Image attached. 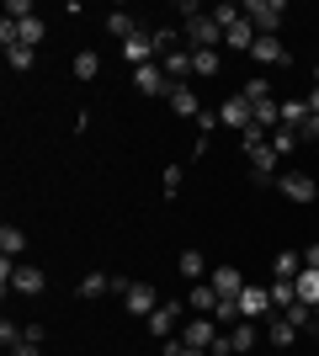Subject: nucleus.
Masks as SVG:
<instances>
[{"label":"nucleus","mask_w":319,"mask_h":356,"mask_svg":"<svg viewBox=\"0 0 319 356\" xmlns=\"http://www.w3.org/2000/svg\"><path fill=\"white\" fill-rule=\"evenodd\" d=\"M213 16H218V27H224V48H234V54H250V48H256L261 32L250 27V16H245L240 6H213Z\"/></svg>","instance_id":"nucleus-1"},{"label":"nucleus","mask_w":319,"mask_h":356,"mask_svg":"<svg viewBox=\"0 0 319 356\" xmlns=\"http://www.w3.org/2000/svg\"><path fill=\"white\" fill-rule=\"evenodd\" d=\"M48 287V277L27 261H0V293H22V298H38Z\"/></svg>","instance_id":"nucleus-2"},{"label":"nucleus","mask_w":319,"mask_h":356,"mask_svg":"<svg viewBox=\"0 0 319 356\" xmlns=\"http://www.w3.org/2000/svg\"><path fill=\"white\" fill-rule=\"evenodd\" d=\"M240 11L250 16V27H256V32L277 38V27H282V16H288V6H282V0H245Z\"/></svg>","instance_id":"nucleus-3"},{"label":"nucleus","mask_w":319,"mask_h":356,"mask_svg":"<svg viewBox=\"0 0 319 356\" xmlns=\"http://www.w3.org/2000/svg\"><path fill=\"white\" fill-rule=\"evenodd\" d=\"M240 319H277V309H272V293L261 282H245V293H240Z\"/></svg>","instance_id":"nucleus-4"},{"label":"nucleus","mask_w":319,"mask_h":356,"mask_svg":"<svg viewBox=\"0 0 319 356\" xmlns=\"http://www.w3.org/2000/svg\"><path fill=\"white\" fill-rule=\"evenodd\" d=\"M218 335H224V330H218V319H208V314H192V319H186V330H181V341L197 346V351H213V346H218Z\"/></svg>","instance_id":"nucleus-5"},{"label":"nucleus","mask_w":319,"mask_h":356,"mask_svg":"<svg viewBox=\"0 0 319 356\" xmlns=\"http://www.w3.org/2000/svg\"><path fill=\"white\" fill-rule=\"evenodd\" d=\"M224 43V27H218V16H197V22H186V48H218Z\"/></svg>","instance_id":"nucleus-6"},{"label":"nucleus","mask_w":319,"mask_h":356,"mask_svg":"<svg viewBox=\"0 0 319 356\" xmlns=\"http://www.w3.org/2000/svg\"><path fill=\"white\" fill-rule=\"evenodd\" d=\"M277 186H282V197H288V202H298V208L319 202V186L304 176V170H288V176H277Z\"/></svg>","instance_id":"nucleus-7"},{"label":"nucleus","mask_w":319,"mask_h":356,"mask_svg":"<svg viewBox=\"0 0 319 356\" xmlns=\"http://www.w3.org/2000/svg\"><path fill=\"white\" fill-rule=\"evenodd\" d=\"M122 309L138 314V319H149V314L160 309V293H154L149 282H128V293H122Z\"/></svg>","instance_id":"nucleus-8"},{"label":"nucleus","mask_w":319,"mask_h":356,"mask_svg":"<svg viewBox=\"0 0 319 356\" xmlns=\"http://www.w3.org/2000/svg\"><path fill=\"white\" fill-rule=\"evenodd\" d=\"M144 325H149L154 341H170V335H176V325H181V303H165V298H160V309H154Z\"/></svg>","instance_id":"nucleus-9"},{"label":"nucleus","mask_w":319,"mask_h":356,"mask_svg":"<svg viewBox=\"0 0 319 356\" xmlns=\"http://www.w3.org/2000/svg\"><path fill=\"white\" fill-rule=\"evenodd\" d=\"M122 59L133 64V70H144V64H160V54H154V38L144 27L133 32V38H128V43H122Z\"/></svg>","instance_id":"nucleus-10"},{"label":"nucleus","mask_w":319,"mask_h":356,"mask_svg":"<svg viewBox=\"0 0 319 356\" xmlns=\"http://www.w3.org/2000/svg\"><path fill=\"white\" fill-rule=\"evenodd\" d=\"M245 154H250V170H256L261 186H266V181L277 176V165H282V154L272 149V138H266V144H256V149H245Z\"/></svg>","instance_id":"nucleus-11"},{"label":"nucleus","mask_w":319,"mask_h":356,"mask_svg":"<svg viewBox=\"0 0 319 356\" xmlns=\"http://www.w3.org/2000/svg\"><path fill=\"white\" fill-rule=\"evenodd\" d=\"M250 59L272 70V64H293V54H288V43H282V38H266V32H261L256 48H250Z\"/></svg>","instance_id":"nucleus-12"},{"label":"nucleus","mask_w":319,"mask_h":356,"mask_svg":"<svg viewBox=\"0 0 319 356\" xmlns=\"http://www.w3.org/2000/svg\"><path fill=\"white\" fill-rule=\"evenodd\" d=\"M160 70H165V80H170V86H186V80H192V74H197V70H192V48H176V54H165V59H160Z\"/></svg>","instance_id":"nucleus-13"},{"label":"nucleus","mask_w":319,"mask_h":356,"mask_svg":"<svg viewBox=\"0 0 319 356\" xmlns=\"http://www.w3.org/2000/svg\"><path fill=\"white\" fill-rule=\"evenodd\" d=\"M133 90L138 96H170V80L160 64H144V70H133Z\"/></svg>","instance_id":"nucleus-14"},{"label":"nucleus","mask_w":319,"mask_h":356,"mask_svg":"<svg viewBox=\"0 0 319 356\" xmlns=\"http://www.w3.org/2000/svg\"><path fill=\"white\" fill-rule=\"evenodd\" d=\"M165 102H170V112H176V118H192V122L202 118V96H197L192 86H170Z\"/></svg>","instance_id":"nucleus-15"},{"label":"nucleus","mask_w":319,"mask_h":356,"mask_svg":"<svg viewBox=\"0 0 319 356\" xmlns=\"http://www.w3.org/2000/svg\"><path fill=\"white\" fill-rule=\"evenodd\" d=\"M218 118H224V128H234V134H245V128L256 122V112H250V102H245V96H229V102L218 106Z\"/></svg>","instance_id":"nucleus-16"},{"label":"nucleus","mask_w":319,"mask_h":356,"mask_svg":"<svg viewBox=\"0 0 319 356\" xmlns=\"http://www.w3.org/2000/svg\"><path fill=\"white\" fill-rule=\"evenodd\" d=\"M256 346H261V330H256V319H240V325H229V351H234V356L256 351Z\"/></svg>","instance_id":"nucleus-17"},{"label":"nucleus","mask_w":319,"mask_h":356,"mask_svg":"<svg viewBox=\"0 0 319 356\" xmlns=\"http://www.w3.org/2000/svg\"><path fill=\"white\" fill-rule=\"evenodd\" d=\"M298 335H304V330L288 325L282 314H277V319H266V341H272V351H288V346H298Z\"/></svg>","instance_id":"nucleus-18"},{"label":"nucleus","mask_w":319,"mask_h":356,"mask_svg":"<svg viewBox=\"0 0 319 356\" xmlns=\"http://www.w3.org/2000/svg\"><path fill=\"white\" fill-rule=\"evenodd\" d=\"M272 277H282V282H298V277H304V250H277Z\"/></svg>","instance_id":"nucleus-19"},{"label":"nucleus","mask_w":319,"mask_h":356,"mask_svg":"<svg viewBox=\"0 0 319 356\" xmlns=\"http://www.w3.org/2000/svg\"><path fill=\"white\" fill-rule=\"evenodd\" d=\"M192 70H197V80H213V74H224V54L218 48H192Z\"/></svg>","instance_id":"nucleus-20"},{"label":"nucleus","mask_w":319,"mask_h":356,"mask_svg":"<svg viewBox=\"0 0 319 356\" xmlns=\"http://www.w3.org/2000/svg\"><path fill=\"white\" fill-rule=\"evenodd\" d=\"M208 282H213V293H218V298H240V293H245V277H240L234 266H218Z\"/></svg>","instance_id":"nucleus-21"},{"label":"nucleus","mask_w":319,"mask_h":356,"mask_svg":"<svg viewBox=\"0 0 319 356\" xmlns=\"http://www.w3.org/2000/svg\"><path fill=\"white\" fill-rule=\"evenodd\" d=\"M266 293H272V309H277V314H288L293 303H298V287L282 282V277H272V282H266Z\"/></svg>","instance_id":"nucleus-22"},{"label":"nucleus","mask_w":319,"mask_h":356,"mask_svg":"<svg viewBox=\"0 0 319 356\" xmlns=\"http://www.w3.org/2000/svg\"><path fill=\"white\" fill-rule=\"evenodd\" d=\"M186 309H192V314H213V309H218V293H213V282H192Z\"/></svg>","instance_id":"nucleus-23"},{"label":"nucleus","mask_w":319,"mask_h":356,"mask_svg":"<svg viewBox=\"0 0 319 356\" xmlns=\"http://www.w3.org/2000/svg\"><path fill=\"white\" fill-rule=\"evenodd\" d=\"M43 16H32V22H16V48H38L43 43Z\"/></svg>","instance_id":"nucleus-24"},{"label":"nucleus","mask_w":319,"mask_h":356,"mask_svg":"<svg viewBox=\"0 0 319 356\" xmlns=\"http://www.w3.org/2000/svg\"><path fill=\"white\" fill-rule=\"evenodd\" d=\"M240 96H245V102H250V106H266V102H277V96H272V86H266V74H250Z\"/></svg>","instance_id":"nucleus-25"},{"label":"nucleus","mask_w":319,"mask_h":356,"mask_svg":"<svg viewBox=\"0 0 319 356\" xmlns=\"http://www.w3.org/2000/svg\"><path fill=\"white\" fill-rule=\"evenodd\" d=\"M106 32H112V38H117V43H128V38H133L138 32V22L128 11H106Z\"/></svg>","instance_id":"nucleus-26"},{"label":"nucleus","mask_w":319,"mask_h":356,"mask_svg":"<svg viewBox=\"0 0 319 356\" xmlns=\"http://www.w3.org/2000/svg\"><path fill=\"white\" fill-rule=\"evenodd\" d=\"M69 70H75V80H80V86H85V80H96V74H101V59H96V48L75 54V64H69Z\"/></svg>","instance_id":"nucleus-27"},{"label":"nucleus","mask_w":319,"mask_h":356,"mask_svg":"<svg viewBox=\"0 0 319 356\" xmlns=\"http://www.w3.org/2000/svg\"><path fill=\"white\" fill-rule=\"evenodd\" d=\"M22 250H27V234L6 223V229H0V255H6V261H16V255H22Z\"/></svg>","instance_id":"nucleus-28"},{"label":"nucleus","mask_w":319,"mask_h":356,"mask_svg":"<svg viewBox=\"0 0 319 356\" xmlns=\"http://www.w3.org/2000/svg\"><path fill=\"white\" fill-rule=\"evenodd\" d=\"M181 277H186V282H202V277H208V261H202V250H181Z\"/></svg>","instance_id":"nucleus-29"},{"label":"nucleus","mask_w":319,"mask_h":356,"mask_svg":"<svg viewBox=\"0 0 319 356\" xmlns=\"http://www.w3.org/2000/svg\"><path fill=\"white\" fill-rule=\"evenodd\" d=\"M298 303H309V309H319V271H304V277H298Z\"/></svg>","instance_id":"nucleus-30"},{"label":"nucleus","mask_w":319,"mask_h":356,"mask_svg":"<svg viewBox=\"0 0 319 356\" xmlns=\"http://www.w3.org/2000/svg\"><path fill=\"white\" fill-rule=\"evenodd\" d=\"M101 293H112V277H106V271H91V277H80V298H101Z\"/></svg>","instance_id":"nucleus-31"},{"label":"nucleus","mask_w":319,"mask_h":356,"mask_svg":"<svg viewBox=\"0 0 319 356\" xmlns=\"http://www.w3.org/2000/svg\"><path fill=\"white\" fill-rule=\"evenodd\" d=\"M304 118H309V102H282V128H304Z\"/></svg>","instance_id":"nucleus-32"},{"label":"nucleus","mask_w":319,"mask_h":356,"mask_svg":"<svg viewBox=\"0 0 319 356\" xmlns=\"http://www.w3.org/2000/svg\"><path fill=\"white\" fill-rule=\"evenodd\" d=\"M282 319H288V325H298V330H309V335H314V309H309V303H293V309L282 314Z\"/></svg>","instance_id":"nucleus-33"},{"label":"nucleus","mask_w":319,"mask_h":356,"mask_svg":"<svg viewBox=\"0 0 319 356\" xmlns=\"http://www.w3.org/2000/svg\"><path fill=\"white\" fill-rule=\"evenodd\" d=\"M6 64H11L16 74H27L32 64H38V54H32V48H6Z\"/></svg>","instance_id":"nucleus-34"},{"label":"nucleus","mask_w":319,"mask_h":356,"mask_svg":"<svg viewBox=\"0 0 319 356\" xmlns=\"http://www.w3.org/2000/svg\"><path fill=\"white\" fill-rule=\"evenodd\" d=\"M272 149H277V154H293V149H298V134H293V128H277V134H272Z\"/></svg>","instance_id":"nucleus-35"},{"label":"nucleus","mask_w":319,"mask_h":356,"mask_svg":"<svg viewBox=\"0 0 319 356\" xmlns=\"http://www.w3.org/2000/svg\"><path fill=\"white\" fill-rule=\"evenodd\" d=\"M6 22H32V0H6Z\"/></svg>","instance_id":"nucleus-36"},{"label":"nucleus","mask_w":319,"mask_h":356,"mask_svg":"<svg viewBox=\"0 0 319 356\" xmlns=\"http://www.w3.org/2000/svg\"><path fill=\"white\" fill-rule=\"evenodd\" d=\"M181 181H186L181 165H165V197H181Z\"/></svg>","instance_id":"nucleus-37"},{"label":"nucleus","mask_w":319,"mask_h":356,"mask_svg":"<svg viewBox=\"0 0 319 356\" xmlns=\"http://www.w3.org/2000/svg\"><path fill=\"white\" fill-rule=\"evenodd\" d=\"M314 138H319V118L309 112V118H304V128H298V144H314Z\"/></svg>","instance_id":"nucleus-38"},{"label":"nucleus","mask_w":319,"mask_h":356,"mask_svg":"<svg viewBox=\"0 0 319 356\" xmlns=\"http://www.w3.org/2000/svg\"><path fill=\"white\" fill-rule=\"evenodd\" d=\"M304 271H319V239H314V245H304Z\"/></svg>","instance_id":"nucleus-39"},{"label":"nucleus","mask_w":319,"mask_h":356,"mask_svg":"<svg viewBox=\"0 0 319 356\" xmlns=\"http://www.w3.org/2000/svg\"><path fill=\"white\" fill-rule=\"evenodd\" d=\"M11 356H43V346H38V341H22V346L11 351Z\"/></svg>","instance_id":"nucleus-40"},{"label":"nucleus","mask_w":319,"mask_h":356,"mask_svg":"<svg viewBox=\"0 0 319 356\" xmlns=\"http://www.w3.org/2000/svg\"><path fill=\"white\" fill-rule=\"evenodd\" d=\"M304 102H309V112H314V118H319V90H309Z\"/></svg>","instance_id":"nucleus-41"},{"label":"nucleus","mask_w":319,"mask_h":356,"mask_svg":"<svg viewBox=\"0 0 319 356\" xmlns=\"http://www.w3.org/2000/svg\"><path fill=\"white\" fill-rule=\"evenodd\" d=\"M314 90H319V70H314Z\"/></svg>","instance_id":"nucleus-42"},{"label":"nucleus","mask_w":319,"mask_h":356,"mask_svg":"<svg viewBox=\"0 0 319 356\" xmlns=\"http://www.w3.org/2000/svg\"><path fill=\"white\" fill-rule=\"evenodd\" d=\"M314 341H319V335H314Z\"/></svg>","instance_id":"nucleus-43"},{"label":"nucleus","mask_w":319,"mask_h":356,"mask_svg":"<svg viewBox=\"0 0 319 356\" xmlns=\"http://www.w3.org/2000/svg\"><path fill=\"white\" fill-rule=\"evenodd\" d=\"M208 356H213V351H208Z\"/></svg>","instance_id":"nucleus-44"}]
</instances>
